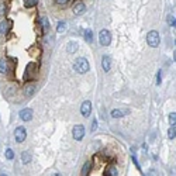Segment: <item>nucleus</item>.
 <instances>
[{
  "label": "nucleus",
  "instance_id": "obj_4",
  "mask_svg": "<svg viewBox=\"0 0 176 176\" xmlns=\"http://www.w3.org/2000/svg\"><path fill=\"white\" fill-rule=\"evenodd\" d=\"M14 137H16V141H17L19 144L24 142V139L27 138V131H25L24 127H17L16 131H14Z\"/></svg>",
  "mask_w": 176,
  "mask_h": 176
},
{
  "label": "nucleus",
  "instance_id": "obj_26",
  "mask_svg": "<svg viewBox=\"0 0 176 176\" xmlns=\"http://www.w3.org/2000/svg\"><path fill=\"white\" fill-rule=\"evenodd\" d=\"M162 83V70H158V83L157 85H161Z\"/></svg>",
  "mask_w": 176,
  "mask_h": 176
},
{
  "label": "nucleus",
  "instance_id": "obj_13",
  "mask_svg": "<svg viewBox=\"0 0 176 176\" xmlns=\"http://www.w3.org/2000/svg\"><path fill=\"white\" fill-rule=\"evenodd\" d=\"M124 114H127V110H113L111 111V117H114V119H120V117H123Z\"/></svg>",
  "mask_w": 176,
  "mask_h": 176
},
{
  "label": "nucleus",
  "instance_id": "obj_22",
  "mask_svg": "<svg viewBox=\"0 0 176 176\" xmlns=\"http://www.w3.org/2000/svg\"><path fill=\"white\" fill-rule=\"evenodd\" d=\"M0 72H1V73L6 72V61H4V59L0 61Z\"/></svg>",
  "mask_w": 176,
  "mask_h": 176
},
{
  "label": "nucleus",
  "instance_id": "obj_27",
  "mask_svg": "<svg viewBox=\"0 0 176 176\" xmlns=\"http://www.w3.org/2000/svg\"><path fill=\"white\" fill-rule=\"evenodd\" d=\"M4 13H6V6L0 4V16H4Z\"/></svg>",
  "mask_w": 176,
  "mask_h": 176
},
{
  "label": "nucleus",
  "instance_id": "obj_24",
  "mask_svg": "<svg viewBox=\"0 0 176 176\" xmlns=\"http://www.w3.org/2000/svg\"><path fill=\"white\" fill-rule=\"evenodd\" d=\"M169 123H170V124H175V123H176V113H175V111L169 114Z\"/></svg>",
  "mask_w": 176,
  "mask_h": 176
},
{
  "label": "nucleus",
  "instance_id": "obj_19",
  "mask_svg": "<svg viewBox=\"0 0 176 176\" xmlns=\"http://www.w3.org/2000/svg\"><path fill=\"white\" fill-rule=\"evenodd\" d=\"M104 175H106V176H117V175H119V172H117L116 168H108V169H106Z\"/></svg>",
  "mask_w": 176,
  "mask_h": 176
},
{
  "label": "nucleus",
  "instance_id": "obj_12",
  "mask_svg": "<svg viewBox=\"0 0 176 176\" xmlns=\"http://www.w3.org/2000/svg\"><path fill=\"white\" fill-rule=\"evenodd\" d=\"M40 23H41L42 28H44V32H47L50 30V21H48L47 17H41V19H40Z\"/></svg>",
  "mask_w": 176,
  "mask_h": 176
},
{
  "label": "nucleus",
  "instance_id": "obj_6",
  "mask_svg": "<svg viewBox=\"0 0 176 176\" xmlns=\"http://www.w3.org/2000/svg\"><path fill=\"white\" fill-rule=\"evenodd\" d=\"M90 111H92V103L89 100L83 101L82 106H80V113H82L83 117H89L90 116Z\"/></svg>",
  "mask_w": 176,
  "mask_h": 176
},
{
  "label": "nucleus",
  "instance_id": "obj_25",
  "mask_svg": "<svg viewBox=\"0 0 176 176\" xmlns=\"http://www.w3.org/2000/svg\"><path fill=\"white\" fill-rule=\"evenodd\" d=\"M32 92H34V86H32V85H28V86L25 88V93H27L28 96H30V94H31Z\"/></svg>",
  "mask_w": 176,
  "mask_h": 176
},
{
  "label": "nucleus",
  "instance_id": "obj_15",
  "mask_svg": "<svg viewBox=\"0 0 176 176\" xmlns=\"http://www.w3.org/2000/svg\"><path fill=\"white\" fill-rule=\"evenodd\" d=\"M168 137H169V139H175V137H176L175 124H170V128H169V131H168Z\"/></svg>",
  "mask_w": 176,
  "mask_h": 176
},
{
  "label": "nucleus",
  "instance_id": "obj_29",
  "mask_svg": "<svg viewBox=\"0 0 176 176\" xmlns=\"http://www.w3.org/2000/svg\"><path fill=\"white\" fill-rule=\"evenodd\" d=\"M68 1H69V0H57V3H58V4H66Z\"/></svg>",
  "mask_w": 176,
  "mask_h": 176
},
{
  "label": "nucleus",
  "instance_id": "obj_3",
  "mask_svg": "<svg viewBox=\"0 0 176 176\" xmlns=\"http://www.w3.org/2000/svg\"><path fill=\"white\" fill-rule=\"evenodd\" d=\"M99 42H100V45H103V47L110 45V42H111V34H110L108 30H101V31L99 32Z\"/></svg>",
  "mask_w": 176,
  "mask_h": 176
},
{
  "label": "nucleus",
  "instance_id": "obj_14",
  "mask_svg": "<svg viewBox=\"0 0 176 176\" xmlns=\"http://www.w3.org/2000/svg\"><path fill=\"white\" fill-rule=\"evenodd\" d=\"M90 169H92V162H86V164L83 165V168H82V175H83V176L89 175Z\"/></svg>",
  "mask_w": 176,
  "mask_h": 176
},
{
  "label": "nucleus",
  "instance_id": "obj_28",
  "mask_svg": "<svg viewBox=\"0 0 176 176\" xmlns=\"http://www.w3.org/2000/svg\"><path fill=\"white\" fill-rule=\"evenodd\" d=\"M96 130H97V121H96V120H93V123H92V131H96Z\"/></svg>",
  "mask_w": 176,
  "mask_h": 176
},
{
  "label": "nucleus",
  "instance_id": "obj_8",
  "mask_svg": "<svg viewBox=\"0 0 176 176\" xmlns=\"http://www.w3.org/2000/svg\"><path fill=\"white\" fill-rule=\"evenodd\" d=\"M20 117H21V120H24V121H30L32 119V110L31 108H23L20 111Z\"/></svg>",
  "mask_w": 176,
  "mask_h": 176
},
{
  "label": "nucleus",
  "instance_id": "obj_5",
  "mask_svg": "<svg viewBox=\"0 0 176 176\" xmlns=\"http://www.w3.org/2000/svg\"><path fill=\"white\" fill-rule=\"evenodd\" d=\"M72 135H73V138H75L76 141H80V139L85 137V127L80 126V124L75 126L73 130H72Z\"/></svg>",
  "mask_w": 176,
  "mask_h": 176
},
{
  "label": "nucleus",
  "instance_id": "obj_9",
  "mask_svg": "<svg viewBox=\"0 0 176 176\" xmlns=\"http://www.w3.org/2000/svg\"><path fill=\"white\" fill-rule=\"evenodd\" d=\"M11 25H13L11 20H4V21H1V23H0V34H6V32L10 30Z\"/></svg>",
  "mask_w": 176,
  "mask_h": 176
},
{
  "label": "nucleus",
  "instance_id": "obj_2",
  "mask_svg": "<svg viewBox=\"0 0 176 176\" xmlns=\"http://www.w3.org/2000/svg\"><path fill=\"white\" fill-rule=\"evenodd\" d=\"M147 42H148L149 47L157 48L158 45H159V34H158V31L152 30V31L148 32V35H147Z\"/></svg>",
  "mask_w": 176,
  "mask_h": 176
},
{
  "label": "nucleus",
  "instance_id": "obj_11",
  "mask_svg": "<svg viewBox=\"0 0 176 176\" xmlns=\"http://www.w3.org/2000/svg\"><path fill=\"white\" fill-rule=\"evenodd\" d=\"M78 42L76 41H69L68 44H66V51L69 52V54H73V52H76L78 51Z\"/></svg>",
  "mask_w": 176,
  "mask_h": 176
},
{
  "label": "nucleus",
  "instance_id": "obj_7",
  "mask_svg": "<svg viewBox=\"0 0 176 176\" xmlns=\"http://www.w3.org/2000/svg\"><path fill=\"white\" fill-rule=\"evenodd\" d=\"M85 10H86V6L83 4V1H80V0L75 1V4H73V13L75 14H82V13H85Z\"/></svg>",
  "mask_w": 176,
  "mask_h": 176
},
{
  "label": "nucleus",
  "instance_id": "obj_20",
  "mask_svg": "<svg viewBox=\"0 0 176 176\" xmlns=\"http://www.w3.org/2000/svg\"><path fill=\"white\" fill-rule=\"evenodd\" d=\"M38 4V0H24V6L25 7H34Z\"/></svg>",
  "mask_w": 176,
  "mask_h": 176
},
{
  "label": "nucleus",
  "instance_id": "obj_23",
  "mask_svg": "<svg viewBox=\"0 0 176 176\" xmlns=\"http://www.w3.org/2000/svg\"><path fill=\"white\" fill-rule=\"evenodd\" d=\"M6 158L7 159H13V158H14V152H13V149H10V148L6 149Z\"/></svg>",
  "mask_w": 176,
  "mask_h": 176
},
{
  "label": "nucleus",
  "instance_id": "obj_1",
  "mask_svg": "<svg viewBox=\"0 0 176 176\" xmlns=\"http://www.w3.org/2000/svg\"><path fill=\"white\" fill-rule=\"evenodd\" d=\"M73 69L78 73H86L90 69V65H89V62L85 58H76L75 62H73Z\"/></svg>",
  "mask_w": 176,
  "mask_h": 176
},
{
  "label": "nucleus",
  "instance_id": "obj_18",
  "mask_svg": "<svg viewBox=\"0 0 176 176\" xmlns=\"http://www.w3.org/2000/svg\"><path fill=\"white\" fill-rule=\"evenodd\" d=\"M85 40H86L88 42H92V41H93V34H92V30H89V28L85 30Z\"/></svg>",
  "mask_w": 176,
  "mask_h": 176
},
{
  "label": "nucleus",
  "instance_id": "obj_21",
  "mask_svg": "<svg viewBox=\"0 0 176 176\" xmlns=\"http://www.w3.org/2000/svg\"><path fill=\"white\" fill-rule=\"evenodd\" d=\"M168 23H169L170 27H175V25H176L175 16H173V14H169V16H168Z\"/></svg>",
  "mask_w": 176,
  "mask_h": 176
},
{
  "label": "nucleus",
  "instance_id": "obj_16",
  "mask_svg": "<svg viewBox=\"0 0 176 176\" xmlns=\"http://www.w3.org/2000/svg\"><path fill=\"white\" fill-rule=\"evenodd\" d=\"M57 31L59 32V34H62V32L66 31V23H65V21H59V23H58Z\"/></svg>",
  "mask_w": 176,
  "mask_h": 176
},
{
  "label": "nucleus",
  "instance_id": "obj_10",
  "mask_svg": "<svg viewBox=\"0 0 176 176\" xmlns=\"http://www.w3.org/2000/svg\"><path fill=\"white\" fill-rule=\"evenodd\" d=\"M101 66H103V70H104V72H108V70H110V66H111L110 57L104 55V57L101 58Z\"/></svg>",
  "mask_w": 176,
  "mask_h": 176
},
{
  "label": "nucleus",
  "instance_id": "obj_17",
  "mask_svg": "<svg viewBox=\"0 0 176 176\" xmlns=\"http://www.w3.org/2000/svg\"><path fill=\"white\" fill-rule=\"evenodd\" d=\"M21 161H23V164L31 162V155H30L28 152H23V154H21Z\"/></svg>",
  "mask_w": 176,
  "mask_h": 176
}]
</instances>
